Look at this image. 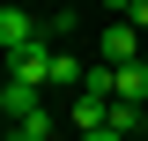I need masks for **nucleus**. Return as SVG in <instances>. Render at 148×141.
Segmentation results:
<instances>
[{
    "instance_id": "nucleus-1",
    "label": "nucleus",
    "mask_w": 148,
    "mask_h": 141,
    "mask_svg": "<svg viewBox=\"0 0 148 141\" xmlns=\"http://www.w3.org/2000/svg\"><path fill=\"white\" fill-rule=\"evenodd\" d=\"M52 52H59V45H30L22 59H8V82H22V89L45 97V82H52Z\"/></svg>"
},
{
    "instance_id": "nucleus-2",
    "label": "nucleus",
    "mask_w": 148,
    "mask_h": 141,
    "mask_svg": "<svg viewBox=\"0 0 148 141\" xmlns=\"http://www.w3.org/2000/svg\"><path fill=\"white\" fill-rule=\"evenodd\" d=\"M37 45V15H22V8H0V52L8 59H22Z\"/></svg>"
},
{
    "instance_id": "nucleus-3",
    "label": "nucleus",
    "mask_w": 148,
    "mask_h": 141,
    "mask_svg": "<svg viewBox=\"0 0 148 141\" xmlns=\"http://www.w3.org/2000/svg\"><path fill=\"white\" fill-rule=\"evenodd\" d=\"M37 111H45V97H37V89H22V82H0V119H8V126H30Z\"/></svg>"
},
{
    "instance_id": "nucleus-4",
    "label": "nucleus",
    "mask_w": 148,
    "mask_h": 141,
    "mask_svg": "<svg viewBox=\"0 0 148 141\" xmlns=\"http://www.w3.org/2000/svg\"><path fill=\"white\" fill-rule=\"evenodd\" d=\"M104 67H141V52H133V22H111V30H104Z\"/></svg>"
},
{
    "instance_id": "nucleus-5",
    "label": "nucleus",
    "mask_w": 148,
    "mask_h": 141,
    "mask_svg": "<svg viewBox=\"0 0 148 141\" xmlns=\"http://www.w3.org/2000/svg\"><path fill=\"white\" fill-rule=\"evenodd\" d=\"M52 82H67L74 97H82V82H89V67H82V59H74L67 45H59V52H52Z\"/></svg>"
},
{
    "instance_id": "nucleus-6",
    "label": "nucleus",
    "mask_w": 148,
    "mask_h": 141,
    "mask_svg": "<svg viewBox=\"0 0 148 141\" xmlns=\"http://www.w3.org/2000/svg\"><path fill=\"white\" fill-rule=\"evenodd\" d=\"M52 126H59V119H52V111H37V119H30V126H8V134H0V141H52Z\"/></svg>"
},
{
    "instance_id": "nucleus-7",
    "label": "nucleus",
    "mask_w": 148,
    "mask_h": 141,
    "mask_svg": "<svg viewBox=\"0 0 148 141\" xmlns=\"http://www.w3.org/2000/svg\"><path fill=\"white\" fill-rule=\"evenodd\" d=\"M126 22H133V30H148V0H133V8H126Z\"/></svg>"
},
{
    "instance_id": "nucleus-8",
    "label": "nucleus",
    "mask_w": 148,
    "mask_h": 141,
    "mask_svg": "<svg viewBox=\"0 0 148 141\" xmlns=\"http://www.w3.org/2000/svg\"><path fill=\"white\" fill-rule=\"evenodd\" d=\"M89 141H126V134H111V126H104V134H89Z\"/></svg>"
},
{
    "instance_id": "nucleus-9",
    "label": "nucleus",
    "mask_w": 148,
    "mask_h": 141,
    "mask_svg": "<svg viewBox=\"0 0 148 141\" xmlns=\"http://www.w3.org/2000/svg\"><path fill=\"white\" fill-rule=\"evenodd\" d=\"M0 134H8V119H0Z\"/></svg>"
},
{
    "instance_id": "nucleus-10",
    "label": "nucleus",
    "mask_w": 148,
    "mask_h": 141,
    "mask_svg": "<svg viewBox=\"0 0 148 141\" xmlns=\"http://www.w3.org/2000/svg\"><path fill=\"white\" fill-rule=\"evenodd\" d=\"M141 141H148V126H141Z\"/></svg>"
}]
</instances>
